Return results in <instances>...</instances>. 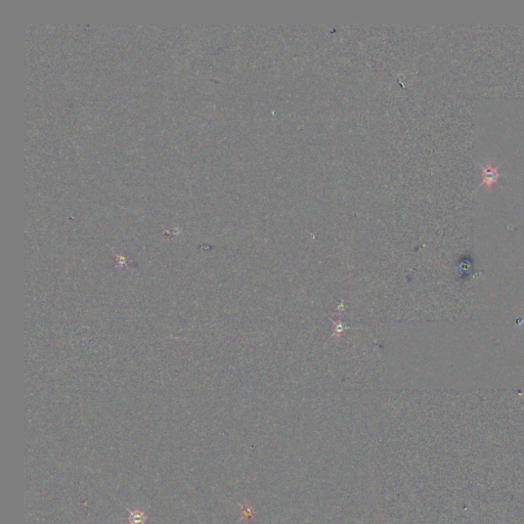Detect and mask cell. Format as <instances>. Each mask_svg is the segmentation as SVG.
Instances as JSON below:
<instances>
[{
    "instance_id": "2",
    "label": "cell",
    "mask_w": 524,
    "mask_h": 524,
    "mask_svg": "<svg viewBox=\"0 0 524 524\" xmlns=\"http://www.w3.org/2000/svg\"><path fill=\"white\" fill-rule=\"evenodd\" d=\"M497 171L491 168V167H488L487 169L484 170V182H487V183H493L494 181H496L497 179Z\"/></svg>"
},
{
    "instance_id": "1",
    "label": "cell",
    "mask_w": 524,
    "mask_h": 524,
    "mask_svg": "<svg viewBox=\"0 0 524 524\" xmlns=\"http://www.w3.org/2000/svg\"><path fill=\"white\" fill-rule=\"evenodd\" d=\"M129 511V524H145L148 517L146 515V513L144 511H141L139 509H135V510H130L128 509Z\"/></svg>"
}]
</instances>
